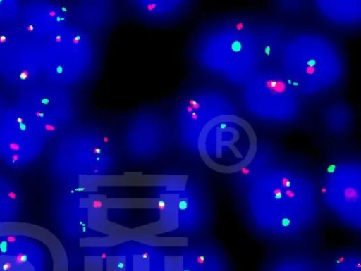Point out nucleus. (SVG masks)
I'll return each mask as SVG.
<instances>
[{"instance_id":"f8f14e48","label":"nucleus","mask_w":361,"mask_h":271,"mask_svg":"<svg viewBox=\"0 0 361 271\" xmlns=\"http://www.w3.org/2000/svg\"><path fill=\"white\" fill-rule=\"evenodd\" d=\"M326 271H361V257L355 250H346L326 257Z\"/></svg>"},{"instance_id":"6e6552de","label":"nucleus","mask_w":361,"mask_h":271,"mask_svg":"<svg viewBox=\"0 0 361 271\" xmlns=\"http://www.w3.org/2000/svg\"><path fill=\"white\" fill-rule=\"evenodd\" d=\"M71 23L67 6L50 1H30L21 4L18 23L30 34L45 41Z\"/></svg>"},{"instance_id":"ddd939ff","label":"nucleus","mask_w":361,"mask_h":271,"mask_svg":"<svg viewBox=\"0 0 361 271\" xmlns=\"http://www.w3.org/2000/svg\"><path fill=\"white\" fill-rule=\"evenodd\" d=\"M21 4L16 1H0V27L18 23Z\"/></svg>"},{"instance_id":"423d86ee","label":"nucleus","mask_w":361,"mask_h":271,"mask_svg":"<svg viewBox=\"0 0 361 271\" xmlns=\"http://www.w3.org/2000/svg\"><path fill=\"white\" fill-rule=\"evenodd\" d=\"M360 166L341 163L326 172L320 200L343 223L360 229L361 220Z\"/></svg>"},{"instance_id":"f257e3e1","label":"nucleus","mask_w":361,"mask_h":271,"mask_svg":"<svg viewBox=\"0 0 361 271\" xmlns=\"http://www.w3.org/2000/svg\"><path fill=\"white\" fill-rule=\"evenodd\" d=\"M247 168L240 172L243 175L241 205L256 234L271 241L288 242L316 228L319 189L308 170L286 163Z\"/></svg>"},{"instance_id":"1a4fd4ad","label":"nucleus","mask_w":361,"mask_h":271,"mask_svg":"<svg viewBox=\"0 0 361 271\" xmlns=\"http://www.w3.org/2000/svg\"><path fill=\"white\" fill-rule=\"evenodd\" d=\"M259 271H326V257L305 249H285L269 256Z\"/></svg>"},{"instance_id":"0eeeda50","label":"nucleus","mask_w":361,"mask_h":271,"mask_svg":"<svg viewBox=\"0 0 361 271\" xmlns=\"http://www.w3.org/2000/svg\"><path fill=\"white\" fill-rule=\"evenodd\" d=\"M40 130L15 101L6 107L0 118V152L12 158L40 149L44 138Z\"/></svg>"},{"instance_id":"f03ea898","label":"nucleus","mask_w":361,"mask_h":271,"mask_svg":"<svg viewBox=\"0 0 361 271\" xmlns=\"http://www.w3.org/2000/svg\"><path fill=\"white\" fill-rule=\"evenodd\" d=\"M44 80L71 89L91 77L98 49L93 33L70 23L43 42Z\"/></svg>"},{"instance_id":"7ed1b4c3","label":"nucleus","mask_w":361,"mask_h":271,"mask_svg":"<svg viewBox=\"0 0 361 271\" xmlns=\"http://www.w3.org/2000/svg\"><path fill=\"white\" fill-rule=\"evenodd\" d=\"M42 48L18 23L0 27V77L18 92L44 80Z\"/></svg>"},{"instance_id":"2eb2a0df","label":"nucleus","mask_w":361,"mask_h":271,"mask_svg":"<svg viewBox=\"0 0 361 271\" xmlns=\"http://www.w3.org/2000/svg\"><path fill=\"white\" fill-rule=\"evenodd\" d=\"M6 106H5V104L4 103L2 97L0 95V118H1V115H3L4 111L6 109Z\"/></svg>"},{"instance_id":"9d476101","label":"nucleus","mask_w":361,"mask_h":271,"mask_svg":"<svg viewBox=\"0 0 361 271\" xmlns=\"http://www.w3.org/2000/svg\"><path fill=\"white\" fill-rule=\"evenodd\" d=\"M71 23L93 33L107 27L115 16V4L109 1H80L67 7Z\"/></svg>"},{"instance_id":"dca6fc26","label":"nucleus","mask_w":361,"mask_h":271,"mask_svg":"<svg viewBox=\"0 0 361 271\" xmlns=\"http://www.w3.org/2000/svg\"><path fill=\"white\" fill-rule=\"evenodd\" d=\"M158 207L159 209L163 210L166 208V203L163 200H160L158 202Z\"/></svg>"},{"instance_id":"39448f33","label":"nucleus","mask_w":361,"mask_h":271,"mask_svg":"<svg viewBox=\"0 0 361 271\" xmlns=\"http://www.w3.org/2000/svg\"><path fill=\"white\" fill-rule=\"evenodd\" d=\"M204 129V150L216 171L237 175L253 162L256 139L250 130L228 127L226 124H213Z\"/></svg>"},{"instance_id":"9b49d317","label":"nucleus","mask_w":361,"mask_h":271,"mask_svg":"<svg viewBox=\"0 0 361 271\" xmlns=\"http://www.w3.org/2000/svg\"><path fill=\"white\" fill-rule=\"evenodd\" d=\"M128 5L145 21L162 23L182 15L189 3L186 1H133L128 2Z\"/></svg>"},{"instance_id":"4468645a","label":"nucleus","mask_w":361,"mask_h":271,"mask_svg":"<svg viewBox=\"0 0 361 271\" xmlns=\"http://www.w3.org/2000/svg\"><path fill=\"white\" fill-rule=\"evenodd\" d=\"M188 199L187 198H182L179 200L178 207L180 210L184 211L188 208Z\"/></svg>"},{"instance_id":"20e7f679","label":"nucleus","mask_w":361,"mask_h":271,"mask_svg":"<svg viewBox=\"0 0 361 271\" xmlns=\"http://www.w3.org/2000/svg\"><path fill=\"white\" fill-rule=\"evenodd\" d=\"M16 102L44 137L64 130L78 115L77 101L71 89L45 80L18 92Z\"/></svg>"}]
</instances>
